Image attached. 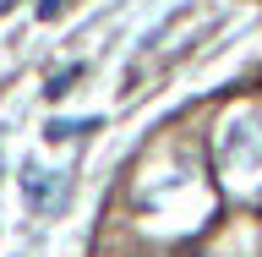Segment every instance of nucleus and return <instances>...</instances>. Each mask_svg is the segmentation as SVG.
Returning a JSON list of instances; mask_svg holds the SVG:
<instances>
[{"label":"nucleus","instance_id":"obj_1","mask_svg":"<svg viewBox=\"0 0 262 257\" xmlns=\"http://www.w3.org/2000/svg\"><path fill=\"white\" fill-rule=\"evenodd\" d=\"M77 77H82V66H66V71H60V77H55V82H49L44 93H49V98H66V93H71V82H77Z\"/></svg>","mask_w":262,"mask_h":257},{"label":"nucleus","instance_id":"obj_2","mask_svg":"<svg viewBox=\"0 0 262 257\" xmlns=\"http://www.w3.org/2000/svg\"><path fill=\"white\" fill-rule=\"evenodd\" d=\"M66 6H71V0H38V16H44V22H55Z\"/></svg>","mask_w":262,"mask_h":257}]
</instances>
